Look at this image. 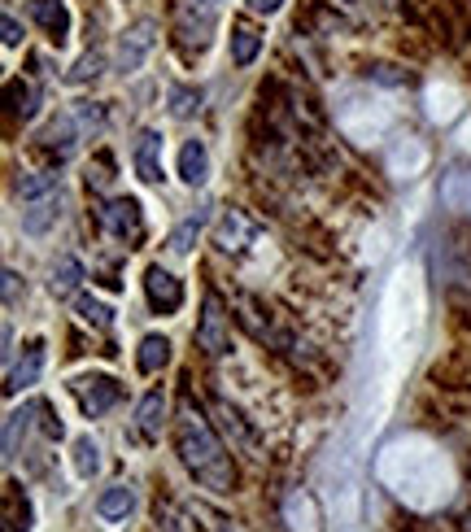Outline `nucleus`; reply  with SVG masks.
Returning a JSON list of instances; mask_svg holds the SVG:
<instances>
[{
	"instance_id": "1",
	"label": "nucleus",
	"mask_w": 471,
	"mask_h": 532,
	"mask_svg": "<svg viewBox=\"0 0 471 532\" xmlns=\"http://www.w3.org/2000/svg\"><path fill=\"white\" fill-rule=\"evenodd\" d=\"M419 341H424V271H419V262H402L380 301V354H376L380 397L371 406V415L362 419L367 432H376L384 423V410H389L393 389L415 362Z\"/></svg>"
},
{
	"instance_id": "2",
	"label": "nucleus",
	"mask_w": 471,
	"mask_h": 532,
	"mask_svg": "<svg viewBox=\"0 0 471 532\" xmlns=\"http://www.w3.org/2000/svg\"><path fill=\"white\" fill-rule=\"evenodd\" d=\"M376 476L397 502L410 506V511H437V506H445L454 493L450 458H445V450L437 441L419 437V432L384 445L380 458H376Z\"/></svg>"
},
{
	"instance_id": "3",
	"label": "nucleus",
	"mask_w": 471,
	"mask_h": 532,
	"mask_svg": "<svg viewBox=\"0 0 471 532\" xmlns=\"http://www.w3.org/2000/svg\"><path fill=\"white\" fill-rule=\"evenodd\" d=\"M175 450H179V463L188 467V476L197 480L201 489L210 493H232L236 485V467L227 458L223 441L214 437L210 419L201 415V406L184 393L179 397V410H175Z\"/></svg>"
},
{
	"instance_id": "4",
	"label": "nucleus",
	"mask_w": 471,
	"mask_h": 532,
	"mask_svg": "<svg viewBox=\"0 0 471 532\" xmlns=\"http://www.w3.org/2000/svg\"><path fill=\"white\" fill-rule=\"evenodd\" d=\"M223 14V0H184V14H179V40H184V48L192 53V48H201L210 44V31H214V22H219Z\"/></svg>"
},
{
	"instance_id": "5",
	"label": "nucleus",
	"mask_w": 471,
	"mask_h": 532,
	"mask_svg": "<svg viewBox=\"0 0 471 532\" xmlns=\"http://www.w3.org/2000/svg\"><path fill=\"white\" fill-rule=\"evenodd\" d=\"M96 219H101V227L118 240H127V245H140L144 240V214H140V201L136 197H114L105 201L101 210H96Z\"/></svg>"
},
{
	"instance_id": "6",
	"label": "nucleus",
	"mask_w": 471,
	"mask_h": 532,
	"mask_svg": "<svg viewBox=\"0 0 471 532\" xmlns=\"http://www.w3.org/2000/svg\"><path fill=\"white\" fill-rule=\"evenodd\" d=\"M227 341H232V319H227V310H223V297L205 293V306L197 319V345L210 358H219V354H227Z\"/></svg>"
},
{
	"instance_id": "7",
	"label": "nucleus",
	"mask_w": 471,
	"mask_h": 532,
	"mask_svg": "<svg viewBox=\"0 0 471 532\" xmlns=\"http://www.w3.org/2000/svg\"><path fill=\"white\" fill-rule=\"evenodd\" d=\"M70 393H75V402L88 419L110 415V410L118 406V397H123L118 380H110V376H79L75 384H70Z\"/></svg>"
},
{
	"instance_id": "8",
	"label": "nucleus",
	"mask_w": 471,
	"mask_h": 532,
	"mask_svg": "<svg viewBox=\"0 0 471 532\" xmlns=\"http://www.w3.org/2000/svg\"><path fill=\"white\" fill-rule=\"evenodd\" d=\"M157 44V22H131V27L118 35V53H114V70H123V75H131V70L144 66V57L153 53Z\"/></svg>"
},
{
	"instance_id": "9",
	"label": "nucleus",
	"mask_w": 471,
	"mask_h": 532,
	"mask_svg": "<svg viewBox=\"0 0 471 532\" xmlns=\"http://www.w3.org/2000/svg\"><path fill=\"white\" fill-rule=\"evenodd\" d=\"M144 297H149L153 314H175L184 306V284H179L166 266H149V271H144Z\"/></svg>"
},
{
	"instance_id": "10",
	"label": "nucleus",
	"mask_w": 471,
	"mask_h": 532,
	"mask_svg": "<svg viewBox=\"0 0 471 532\" xmlns=\"http://www.w3.org/2000/svg\"><path fill=\"white\" fill-rule=\"evenodd\" d=\"M214 240H219V249H227V253H245L253 240H258V223H253L245 210H223L219 223H214Z\"/></svg>"
},
{
	"instance_id": "11",
	"label": "nucleus",
	"mask_w": 471,
	"mask_h": 532,
	"mask_svg": "<svg viewBox=\"0 0 471 532\" xmlns=\"http://www.w3.org/2000/svg\"><path fill=\"white\" fill-rule=\"evenodd\" d=\"M27 14H31V22L57 48L70 40V9H66V0H27Z\"/></svg>"
},
{
	"instance_id": "12",
	"label": "nucleus",
	"mask_w": 471,
	"mask_h": 532,
	"mask_svg": "<svg viewBox=\"0 0 471 532\" xmlns=\"http://www.w3.org/2000/svg\"><path fill=\"white\" fill-rule=\"evenodd\" d=\"M57 219H62V192H48V197L27 201V210H22V232L44 236L57 227Z\"/></svg>"
},
{
	"instance_id": "13",
	"label": "nucleus",
	"mask_w": 471,
	"mask_h": 532,
	"mask_svg": "<svg viewBox=\"0 0 471 532\" xmlns=\"http://www.w3.org/2000/svg\"><path fill=\"white\" fill-rule=\"evenodd\" d=\"M136 175L144 184H162V136L157 131H140L136 140Z\"/></svg>"
},
{
	"instance_id": "14",
	"label": "nucleus",
	"mask_w": 471,
	"mask_h": 532,
	"mask_svg": "<svg viewBox=\"0 0 471 532\" xmlns=\"http://www.w3.org/2000/svg\"><path fill=\"white\" fill-rule=\"evenodd\" d=\"M40 371H44V341H27V349H22V362H14V367H9L5 393L31 389V384L40 380Z\"/></svg>"
},
{
	"instance_id": "15",
	"label": "nucleus",
	"mask_w": 471,
	"mask_h": 532,
	"mask_svg": "<svg viewBox=\"0 0 471 532\" xmlns=\"http://www.w3.org/2000/svg\"><path fill=\"white\" fill-rule=\"evenodd\" d=\"M162 423H166V397H162V389H153V393H144V402L136 406V432L144 441H157L162 437Z\"/></svg>"
},
{
	"instance_id": "16",
	"label": "nucleus",
	"mask_w": 471,
	"mask_h": 532,
	"mask_svg": "<svg viewBox=\"0 0 471 532\" xmlns=\"http://www.w3.org/2000/svg\"><path fill=\"white\" fill-rule=\"evenodd\" d=\"M214 410H219V419H223V428H227V437H232L240 450H249V454H262V437L245 423V415H240L236 406H227V402H214Z\"/></svg>"
},
{
	"instance_id": "17",
	"label": "nucleus",
	"mask_w": 471,
	"mask_h": 532,
	"mask_svg": "<svg viewBox=\"0 0 471 532\" xmlns=\"http://www.w3.org/2000/svg\"><path fill=\"white\" fill-rule=\"evenodd\" d=\"M179 175H184V184L201 188L205 179H210V149H205L201 140H188L184 149H179Z\"/></svg>"
},
{
	"instance_id": "18",
	"label": "nucleus",
	"mask_w": 471,
	"mask_h": 532,
	"mask_svg": "<svg viewBox=\"0 0 471 532\" xmlns=\"http://www.w3.org/2000/svg\"><path fill=\"white\" fill-rule=\"evenodd\" d=\"M284 519L293 532H319V506H314V498L301 489L284 498Z\"/></svg>"
},
{
	"instance_id": "19",
	"label": "nucleus",
	"mask_w": 471,
	"mask_h": 532,
	"mask_svg": "<svg viewBox=\"0 0 471 532\" xmlns=\"http://www.w3.org/2000/svg\"><path fill=\"white\" fill-rule=\"evenodd\" d=\"M5 96H9V114L22 118V123H31L35 110H40V92H35L31 79H9L5 83Z\"/></svg>"
},
{
	"instance_id": "20",
	"label": "nucleus",
	"mask_w": 471,
	"mask_h": 532,
	"mask_svg": "<svg viewBox=\"0 0 471 532\" xmlns=\"http://www.w3.org/2000/svg\"><path fill=\"white\" fill-rule=\"evenodd\" d=\"M79 284H83V262L79 258H57L53 262V275H48V293L53 297H70V293H79Z\"/></svg>"
},
{
	"instance_id": "21",
	"label": "nucleus",
	"mask_w": 471,
	"mask_h": 532,
	"mask_svg": "<svg viewBox=\"0 0 471 532\" xmlns=\"http://www.w3.org/2000/svg\"><path fill=\"white\" fill-rule=\"evenodd\" d=\"M131 511H136V489L131 485H114L96 498V515L101 519H127Z\"/></svg>"
},
{
	"instance_id": "22",
	"label": "nucleus",
	"mask_w": 471,
	"mask_h": 532,
	"mask_svg": "<svg viewBox=\"0 0 471 532\" xmlns=\"http://www.w3.org/2000/svg\"><path fill=\"white\" fill-rule=\"evenodd\" d=\"M166 362H171V341H166V336H144L140 354H136V367L144 371V376H153V371H162Z\"/></svg>"
},
{
	"instance_id": "23",
	"label": "nucleus",
	"mask_w": 471,
	"mask_h": 532,
	"mask_svg": "<svg viewBox=\"0 0 471 532\" xmlns=\"http://www.w3.org/2000/svg\"><path fill=\"white\" fill-rule=\"evenodd\" d=\"M201 227H205V214L201 210L188 214V219L171 232V240H166V253H171V258H184V253H192V245H197V236H201Z\"/></svg>"
},
{
	"instance_id": "24",
	"label": "nucleus",
	"mask_w": 471,
	"mask_h": 532,
	"mask_svg": "<svg viewBox=\"0 0 471 532\" xmlns=\"http://www.w3.org/2000/svg\"><path fill=\"white\" fill-rule=\"evenodd\" d=\"M157 528L162 532H201V524L192 519L188 506H175V502H157Z\"/></svg>"
},
{
	"instance_id": "25",
	"label": "nucleus",
	"mask_w": 471,
	"mask_h": 532,
	"mask_svg": "<svg viewBox=\"0 0 471 532\" xmlns=\"http://www.w3.org/2000/svg\"><path fill=\"white\" fill-rule=\"evenodd\" d=\"M258 48H262V35L253 31L249 22H236V27H232V62L249 66L253 57H258Z\"/></svg>"
},
{
	"instance_id": "26",
	"label": "nucleus",
	"mask_w": 471,
	"mask_h": 532,
	"mask_svg": "<svg viewBox=\"0 0 471 532\" xmlns=\"http://www.w3.org/2000/svg\"><path fill=\"white\" fill-rule=\"evenodd\" d=\"M441 197H445V205H450V210L471 214V175H467V171H454V175L441 184Z\"/></svg>"
},
{
	"instance_id": "27",
	"label": "nucleus",
	"mask_w": 471,
	"mask_h": 532,
	"mask_svg": "<svg viewBox=\"0 0 471 532\" xmlns=\"http://www.w3.org/2000/svg\"><path fill=\"white\" fill-rule=\"evenodd\" d=\"M75 314H79L83 323H88V328H96V332H110V323H114V310L105 306L101 297H88V293L75 301Z\"/></svg>"
},
{
	"instance_id": "28",
	"label": "nucleus",
	"mask_w": 471,
	"mask_h": 532,
	"mask_svg": "<svg viewBox=\"0 0 471 532\" xmlns=\"http://www.w3.org/2000/svg\"><path fill=\"white\" fill-rule=\"evenodd\" d=\"M31 415H35V402H31L27 410H14V415L5 419V463H14V458H18V441L27 437Z\"/></svg>"
},
{
	"instance_id": "29",
	"label": "nucleus",
	"mask_w": 471,
	"mask_h": 532,
	"mask_svg": "<svg viewBox=\"0 0 471 532\" xmlns=\"http://www.w3.org/2000/svg\"><path fill=\"white\" fill-rule=\"evenodd\" d=\"M96 471H101V445L92 437H79L75 441V476L79 480H92Z\"/></svg>"
},
{
	"instance_id": "30",
	"label": "nucleus",
	"mask_w": 471,
	"mask_h": 532,
	"mask_svg": "<svg viewBox=\"0 0 471 532\" xmlns=\"http://www.w3.org/2000/svg\"><path fill=\"white\" fill-rule=\"evenodd\" d=\"M184 506L192 511V519H197V524H201V532H240V528L232 524V519H227V515H219V511H214V506H205V502H184Z\"/></svg>"
},
{
	"instance_id": "31",
	"label": "nucleus",
	"mask_w": 471,
	"mask_h": 532,
	"mask_svg": "<svg viewBox=\"0 0 471 532\" xmlns=\"http://www.w3.org/2000/svg\"><path fill=\"white\" fill-rule=\"evenodd\" d=\"M458 96L450 92V88H428V114L437 118V123H450V118L458 114Z\"/></svg>"
},
{
	"instance_id": "32",
	"label": "nucleus",
	"mask_w": 471,
	"mask_h": 532,
	"mask_svg": "<svg viewBox=\"0 0 471 532\" xmlns=\"http://www.w3.org/2000/svg\"><path fill=\"white\" fill-rule=\"evenodd\" d=\"M201 101H205L201 88H171V114L175 118H192L201 110Z\"/></svg>"
},
{
	"instance_id": "33",
	"label": "nucleus",
	"mask_w": 471,
	"mask_h": 532,
	"mask_svg": "<svg viewBox=\"0 0 471 532\" xmlns=\"http://www.w3.org/2000/svg\"><path fill=\"white\" fill-rule=\"evenodd\" d=\"M18 192H22V201L48 197V192H57V175H22L18 179Z\"/></svg>"
},
{
	"instance_id": "34",
	"label": "nucleus",
	"mask_w": 471,
	"mask_h": 532,
	"mask_svg": "<svg viewBox=\"0 0 471 532\" xmlns=\"http://www.w3.org/2000/svg\"><path fill=\"white\" fill-rule=\"evenodd\" d=\"M96 75H101V53H96V48H92V53H83L79 57V62L75 66H70V83H88V79H96Z\"/></svg>"
},
{
	"instance_id": "35",
	"label": "nucleus",
	"mask_w": 471,
	"mask_h": 532,
	"mask_svg": "<svg viewBox=\"0 0 471 532\" xmlns=\"http://www.w3.org/2000/svg\"><path fill=\"white\" fill-rule=\"evenodd\" d=\"M35 410H40V428H44V437H48V441H62V432H66V428H62V419L53 415V406H48V402H35Z\"/></svg>"
},
{
	"instance_id": "36",
	"label": "nucleus",
	"mask_w": 471,
	"mask_h": 532,
	"mask_svg": "<svg viewBox=\"0 0 471 532\" xmlns=\"http://www.w3.org/2000/svg\"><path fill=\"white\" fill-rule=\"evenodd\" d=\"M0 31H5V48H18V44H22V27H18V18H14V14H5Z\"/></svg>"
},
{
	"instance_id": "37",
	"label": "nucleus",
	"mask_w": 471,
	"mask_h": 532,
	"mask_svg": "<svg viewBox=\"0 0 471 532\" xmlns=\"http://www.w3.org/2000/svg\"><path fill=\"white\" fill-rule=\"evenodd\" d=\"M245 5H249V14H280L284 0H245Z\"/></svg>"
},
{
	"instance_id": "38",
	"label": "nucleus",
	"mask_w": 471,
	"mask_h": 532,
	"mask_svg": "<svg viewBox=\"0 0 471 532\" xmlns=\"http://www.w3.org/2000/svg\"><path fill=\"white\" fill-rule=\"evenodd\" d=\"M18 301V271H5V306Z\"/></svg>"
},
{
	"instance_id": "39",
	"label": "nucleus",
	"mask_w": 471,
	"mask_h": 532,
	"mask_svg": "<svg viewBox=\"0 0 471 532\" xmlns=\"http://www.w3.org/2000/svg\"><path fill=\"white\" fill-rule=\"evenodd\" d=\"M345 5H358V0H345Z\"/></svg>"
},
{
	"instance_id": "40",
	"label": "nucleus",
	"mask_w": 471,
	"mask_h": 532,
	"mask_svg": "<svg viewBox=\"0 0 471 532\" xmlns=\"http://www.w3.org/2000/svg\"><path fill=\"white\" fill-rule=\"evenodd\" d=\"M467 528H471V515H467Z\"/></svg>"
}]
</instances>
